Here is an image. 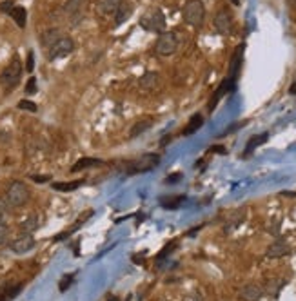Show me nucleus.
I'll use <instances>...</instances> for the list:
<instances>
[{
    "label": "nucleus",
    "mask_w": 296,
    "mask_h": 301,
    "mask_svg": "<svg viewBox=\"0 0 296 301\" xmlns=\"http://www.w3.org/2000/svg\"><path fill=\"white\" fill-rule=\"evenodd\" d=\"M262 296H264L262 287L254 285V283H249V285L242 287V290H240V300L242 301H258Z\"/></svg>",
    "instance_id": "11"
},
{
    "label": "nucleus",
    "mask_w": 296,
    "mask_h": 301,
    "mask_svg": "<svg viewBox=\"0 0 296 301\" xmlns=\"http://www.w3.org/2000/svg\"><path fill=\"white\" fill-rule=\"evenodd\" d=\"M160 205L164 209H168V211H176V209H180V205L186 201V196H162L160 200Z\"/></svg>",
    "instance_id": "16"
},
{
    "label": "nucleus",
    "mask_w": 296,
    "mask_h": 301,
    "mask_svg": "<svg viewBox=\"0 0 296 301\" xmlns=\"http://www.w3.org/2000/svg\"><path fill=\"white\" fill-rule=\"evenodd\" d=\"M33 69H35V55H33V51H29V53H27L26 71H27V73H31Z\"/></svg>",
    "instance_id": "32"
},
{
    "label": "nucleus",
    "mask_w": 296,
    "mask_h": 301,
    "mask_svg": "<svg viewBox=\"0 0 296 301\" xmlns=\"http://www.w3.org/2000/svg\"><path fill=\"white\" fill-rule=\"evenodd\" d=\"M178 49V40H176V35L173 31H162L156 39L155 44V53L160 55V57H169L173 55L174 51Z\"/></svg>",
    "instance_id": "5"
},
{
    "label": "nucleus",
    "mask_w": 296,
    "mask_h": 301,
    "mask_svg": "<svg viewBox=\"0 0 296 301\" xmlns=\"http://www.w3.org/2000/svg\"><path fill=\"white\" fill-rule=\"evenodd\" d=\"M29 196H31L29 187H27L24 181H20V180L11 181L9 187H7V191H6V201L9 207L26 205L27 201H29Z\"/></svg>",
    "instance_id": "2"
},
{
    "label": "nucleus",
    "mask_w": 296,
    "mask_h": 301,
    "mask_svg": "<svg viewBox=\"0 0 296 301\" xmlns=\"http://www.w3.org/2000/svg\"><path fill=\"white\" fill-rule=\"evenodd\" d=\"M291 93H293V95H296V83L293 85V87H291Z\"/></svg>",
    "instance_id": "39"
},
{
    "label": "nucleus",
    "mask_w": 296,
    "mask_h": 301,
    "mask_svg": "<svg viewBox=\"0 0 296 301\" xmlns=\"http://www.w3.org/2000/svg\"><path fill=\"white\" fill-rule=\"evenodd\" d=\"M26 93L27 95H35L37 93V78H29L26 83Z\"/></svg>",
    "instance_id": "31"
},
{
    "label": "nucleus",
    "mask_w": 296,
    "mask_h": 301,
    "mask_svg": "<svg viewBox=\"0 0 296 301\" xmlns=\"http://www.w3.org/2000/svg\"><path fill=\"white\" fill-rule=\"evenodd\" d=\"M211 151H214V153H220V154H226V149H224V147H211Z\"/></svg>",
    "instance_id": "37"
},
{
    "label": "nucleus",
    "mask_w": 296,
    "mask_h": 301,
    "mask_svg": "<svg viewBox=\"0 0 296 301\" xmlns=\"http://www.w3.org/2000/svg\"><path fill=\"white\" fill-rule=\"evenodd\" d=\"M214 29H216L218 35H222V37L231 35V31H233V17H231L229 11L222 9V11H218V13L214 15Z\"/></svg>",
    "instance_id": "8"
},
{
    "label": "nucleus",
    "mask_w": 296,
    "mask_h": 301,
    "mask_svg": "<svg viewBox=\"0 0 296 301\" xmlns=\"http://www.w3.org/2000/svg\"><path fill=\"white\" fill-rule=\"evenodd\" d=\"M233 89H234V82H233V80H229V78H226V80L222 82V85H220L218 89L214 91V95H212L211 102H209V111H214V107H216V103H218L220 98L226 95L227 91H233Z\"/></svg>",
    "instance_id": "13"
},
{
    "label": "nucleus",
    "mask_w": 296,
    "mask_h": 301,
    "mask_svg": "<svg viewBox=\"0 0 296 301\" xmlns=\"http://www.w3.org/2000/svg\"><path fill=\"white\" fill-rule=\"evenodd\" d=\"M267 138H269V135H267V133H264V135H258V136H253L251 140L247 141V145H245V153L251 154L256 147L264 145L265 141H267Z\"/></svg>",
    "instance_id": "23"
},
{
    "label": "nucleus",
    "mask_w": 296,
    "mask_h": 301,
    "mask_svg": "<svg viewBox=\"0 0 296 301\" xmlns=\"http://www.w3.org/2000/svg\"><path fill=\"white\" fill-rule=\"evenodd\" d=\"M140 26L146 31H153V33H162L166 27V17L160 9H151L140 19Z\"/></svg>",
    "instance_id": "6"
},
{
    "label": "nucleus",
    "mask_w": 296,
    "mask_h": 301,
    "mask_svg": "<svg viewBox=\"0 0 296 301\" xmlns=\"http://www.w3.org/2000/svg\"><path fill=\"white\" fill-rule=\"evenodd\" d=\"M11 17H13V20L17 22V26L19 27H26V19H27V13L26 9L22 6H15L13 9H11Z\"/></svg>",
    "instance_id": "24"
},
{
    "label": "nucleus",
    "mask_w": 296,
    "mask_h": 301,
    "mask_svg": "<svg viewBox=\"0 0 296 301\" xmlns=\"http://www.w3.org/2000/svg\"><path fill=\"white\" fill-rule=\"evenodd\" d=\"M291 252V247L285 241H282V240H278V241H275L273 245H269V249H267V252H265V256L267 258H283L287 256Z\"/></svg>",
    "instance_id": "12"
},
{
    "label": "nucleus",
    "mask_w": 296,
    "mask_h": 301,
    "mask_svg": "<svg viewBox=\"0 0 296 301\" xmlns=\"http://www.w3.org/2000/svg\"><path fill=\"white\" fill-rule=\"evenodd\" d=\"M153 125V122L151 120H142V122H136L135 125H133V129H131V138H136L138 135H142V133H146L149 127Z\"/></svg>",
    "instance_id": "26"
},
{
    "label": "nucleus",
    "mask_w": 296,
    "mask_h": 301,
    "mask_svg": "<svg viewBox=\"0 0 296 301\" xmlns=\"http://www.w3.org/2000/svg\"><path fill=\"white\" fill-rule=\"evenodd\" d=\"M75 51V42L69 37H62V39L55 42V44L47 49V58L49 60H58V58H65L67 55Z\"/></svg>",
    "instance_id": "7"
},
{
    "label": "nucleus",
    "mask_w": 296,
    "mask_h": 301,
    "mask_svg": "<svg viewBox=\"0 0 296 301\" xmlns=\"http://www.w3.org/2000/svg\"><path fill=\"white\" fill-rule=\"evenodd\" d=\"M73 278H75V274H67V276H64V278H62V281H60V285H58L60 292H65V290L71 287V283H73Z\"/></svg>",
    "instance_id": "29"
},
{
    "label": "nucleus",
    "mask_w": 296,
    "mask_h": 301,
    "mask_svg": "<svg viewBox=\"0 0 296 301\" xmlns=\"http://www.w3.org/2000/svg\"><path fill=\"white\" fill-rule=\"evenodd\" d=\"M33 247H35V238H33V234H24V232L9 243V249L13 250L15 254H26Z\"/></svg>",
    "instance_id": "9"
},
{
    "label": "nucleus",
    "mask_w": 296,
    "mask_h": 301,
    "mask_svg": "<svg viewBox=\"0 0 296 301\" xmlns=\"http://www.w3.org/2000/svg\"><path fill=\"white\" fill-rule=\"evenodd\" d=\"M33 181H37V183H44V181H47V180H51L49 176H31Z\"/></svg>",
    "instance_id": "36"
},
{
    "label": "nucleus",
    "mask_w": 296,
    "mask_h": 301,
    "mask_svg": "<svg viewBox=\"0 0 296 301\" xmlns=\"http://www.w3.org/2000/svg\"><path fill=\"white\" fill-rule=\"evenodd\" d=\"M13 0H6V2H2L0 4V11H4V13H11V9H13Z\"/></svg>",
    "instance_id": "34"
},
{
    "label": "nucleus",
    "mask_w": 296,
    "mask_h": 301,
    "mask_svg": "<svg viewBox=\"0 0 296 301\" xmlns=\"http://www.w3.org/2000/svg\"><path fill=\"white\" fill-rule=\"evenodd\" d=\"M7 238H9V227H7L6 223H2V221H0V245L6 243Z\"/></svg>",
    "instance_id": "30"
},
{
    "label": "nucleus",
    "mask_w": 296,
    "mask_h": 301,
    "mask_svg": "<svg viewBox=\"0 0 296 301\" xmlns=\"http://www.w3.org/2000/svg\"><path fill=\"white\" fill-rule=\"evenodd\" d=\"M182 19L187 26L191 27H202L206 20V7L202 4V0H187L184 9H182Z\"/></svg>",
    "instance_id": "1"
},
{
    "label": "nucleus",
    "mask_w": 296,
    "mask_h": 301,
    "mask_svg": "<svg viewBox=\"0 0 296 301\" xmlns=\"http://www.w3.org/2000/svg\"><path fill=\"white\" fill-rule=\"evenodd\" d=\"M20 77H22V62H20L19 57H15L9 64L4 67L2 75H0V83L4 85L6 91H11L17 87V83L20 82Z\"/></svg>",
    "instance_id": "4"
},
{
    "label": "nucleus",
    "mask_w": 296,
    "mask_h": 301,
    "mask_svg": "<svg viewBox=\"0 0 296 301\" xmlns=\"http://www.w3.org/2000/svg\"><path fill=\"white\" fill-rule=\"evenodd\" d=\"M160 163V154L155 153H148V154H142L135 160H131L126 167V173L127 174H144L153 171L156 165Z\"/></svg>",
    "instance_id": "3"
},
{
    "label": "nucleus",
    "mask_w": 296,
    "mask_h": 301,
    "mask_svg": "<svg viewBox=\"0 0 296 301\" xmlns=\"http://www.w3.org/2000/svg\"><path fill=\"white\" fill-rule=\"evenodd\" d=\"M22 290V285H2L0 287V301H9Z\"/></svg>",
    "instance_id": "20"
},
{
    "label": "nucleus",
    "mask_w": 296,
    "mask_h": 301,
    "mask_svg": "<svg viewBox=\"0 0 296 301\" xmlns=\"http://www.w3.org/2000/svg\"><path fill=\"white\" fill-rule=\"evenodd\" d=\"M39 227H40L39 216H37V214H31L29 218H26L22 223H20V231L24 232V234H33Z\"/></svg>",
    "instance_id": "19"
},
{
    "label": "nucleus",
    "mask_w": 296,
    "mask_h": 301,
    "mask_svg": "<svg viewBox=\"0 0 296 301\" xmlns=\"http://www.w3.org/2000/svg\"><path fill=\"white\" fill-rule=\"evenodd\" d=\"M158 80H160V75L155 73V71H149V73H146V75H142L140 80H138V83H140L142 89L151 91V89H155L156 85H158Z\"/></svg>",
    "instance_id": "14"
},
{
    "label": "nucleus",
    "mask_w": 296,
    "mask_h": 301,
    "mask_svg": "<svg viewBox=\"0 0 296 301\" xmlns=\"http://www.w3.org/2000/svg\"><path fill=\"white\" fill-rule=\"evenodd\" d=\"M182 178H184V174H182V173L169 174L168 178H166V183H178V181H180Z\"/></svg>",
    "instance_id": "33"
},
{
    "label": "nucleus",
    "mask_w": 296,
    "mask_h": 301,
    "mask_svg": "<svg viewBox=\"0 0 296 301\" xmlns=\"http://www.w3.org/2000/svg\"><path fill=\"white\" fill-rule=\"evenodd\" d=\"M131 13H133V6L129 2H122L115 13V26H122L124 22L131 17Z\"/></svg>",
    "instance_id": "17"
},
{
    "label": "nucleus",
    "mask_w": 296,
    "mask_h": 301,
    "mask_svg": "<svg viewBox=\"0 0 296 301\" xmlns=\"http://www.w3.org/2000/svg\"><path fill=\"white\" fill-rule=\"evenodd\" d=\"M287 2V6L291 7V9H296V0H285Z\"/></svg>",
    "instance_id": "38"
},
{
    "label": "nucleus",
    "mask_w": 296,
    "mask_h": 301,
    "mask_svg": "<svg viewBox=\"0 0 296 301\" xmlns=\"http://www.w3.org/2000/svg\"><path fill=\"white\" fill-rule=\"evenodd\" d=\"M19 109H24V111H31V113H37V103L35 102H29V100H20L19 102Z\"/></svg>",
    "instance_id": "28"
},
{
    "label": "nucleus",
    "mask_w": 296,
    "mask_h": 301,
    "mask_svg": "<svg viewBox=\"0 0 296 301\" xmlns=\"http://www.w3.org/2000/svg\"><path fill=\"white\" fill-rule=\"evenodd\" d=\"M233 4H234V6H240V0H231Z\"/></svg>",
    "instance_id": "40"
},
{
    "label": "nucleus",
    "mask_w": 296,
    "mask_h": 301,
    "mask_svg": "<svg viewBox=\"0 0 296 301\" xmlns=\"http://www.w3.org/2000/svg\"><path fill=\"white\" fill-rule=\"evenodd\" d=\"M204 125V116L200 115V113H196V115H193L191 118H189V123L186 125V129L182 131V135L184 136H191L194 135V133H198V129Z\"/></svg>",
    "instance_id": "15"
},
{
    "label": "nucleus",
    "mask_w": 296,
    "mask_h": 301,
    "mask_svg": "<svg viewBox=\"0 0 296 301\" xmlns=\"http://www.w3.org/2000/svg\"><path fill=\"white\" fill-rule=\"evenodd\" d=\"M244 49L245 45L240 44L236 49H234V53H233L231 57V65H229V80H233V82H236V77H238L240 69H242V60H244Z\"/></svg>",
    "instance_id": "10"
},
{
    "label": "nucleus",
    "mask_w": 296,
    "mask_h": 301,
    "mask_svg": "<svg viewBox=\"0 0 296 301\" xmlns=\"http://www.w3.org/2000/svg\"><path fill=\"white\" fill-rule=\"evenodd\" d=\"M104 161L98 160V158H80V160L71 167V173H78V171H84V169H89V167H97L102 165Z\"/></svg>",
    "instance_id": "18"
},
{
    "label": "nucleus",
    "mask_w": 296,
    "mask_h": 301,
    "mask_svg": "<svg viewBox=\"0 0 296 301\" xmlns=\"http://www.w3.org/2000/svg\"><path fill=\"white\" fill-rule=\"evenodd\" d=\"M7 201L4 198H0V221H2V218H4V216H6L7 214Z\"/></svg>",
    "instance_id": "35"
},
{
    "label": "nucleus",
    "mask_w": 296,
    "mask_h": 301,
    "mask_svg": "<svg viewBox=\"0 0 296 301\" xmlns=\"http://www.w3.org/2000/svg\"><path fill=\"white\" fill-rule=\"evenodd\" d=\"M80 185H82V181H65V183L57 181V183H53V189L60 192H71V191H77Z\"/></svg>",
    "instance_id": "25"
},
{
    "label": "nucleus",
    "mask_w": 296,
    "mask_h": 301,
    "mask_svg": "<svg viewBox=\"0 0 296 301\" xmlns=\"http://www.w3.org/2000/svg\"><path fill=\"white\" fill-rule=\"evenodd\" d=\"M120 4H122V0H102V11L104 13H116Z\"/></svg>",
    "instance_id": "27"
},
{
    "label": "nucleus",
    "mask_w": 296,
    "mask_h": 301,
    "mask_svg": "<svg viewBox=\"0 0 296 301\" xmlns=\"http://www.w3.org/2000/svg\"><path fill=\"white\" fill-rule=\"evenodd\" d=\"M84 2L85 0H67L64 6V11L69 17H77L80 11H82V7H84Z\"/></svg>",
    "instance_id": "22"
},
{
    "label": "nucleus",
    "mask_w": 296,
    "mask_h": 301,
    "mask_svg": "<svg viewBox=\"0 0 296 301\" xmlns=\"http://www.w3.org/2000/svg\"><path fill=\"white\" fill-rule=\"evenodd\" d=\"M62 39L60 37V31L58 29H47V31L42 35V39H40V42H42V45H44L45 49H49L55 42H58V40Z\"/></svg>",
    "instance_id": "21"
}]
</instances>
